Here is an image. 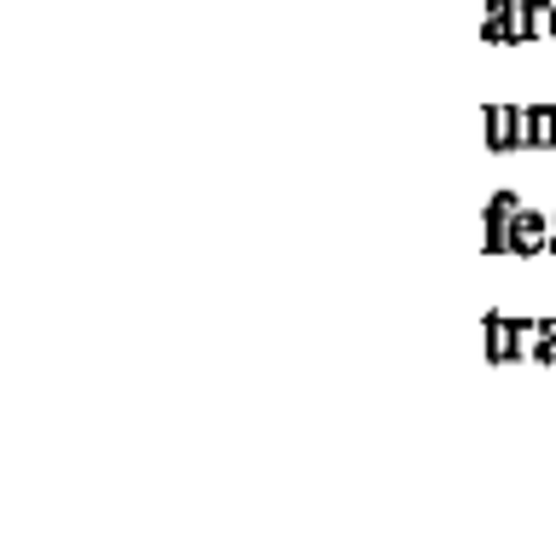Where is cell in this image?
Wrapping results in <instances>:
<instances>
[{"instance_id":"obj_7","label":"cell","mask_w":556,"mask_h":538,"mask_svg":"<svg viewBox=\"0 0 556 538\" xmlns=\"http://www.w3.org/2000/svg\"><path fill=\"white\" fill-rule=\"evenodd\" d=\"M551 35H556V17H551Z\"/></svg>"},{"instance_id":"obj_3","label":"cell","mask_w":556,"mask_h":538,"mask_svg":"<svg viewBox=\"0 0 556 538\" xmlns=\"http://www.w3.org/2000/svg\"><path fill=\"white\" fill-rule=\"evenodd\" d=\"M521 145L556 151V104H521Z\"/></svg>"},{"instance_id":"obj_5","label":"cell","mask_w":556,"mask_h":538,"mask_svg":"<svg viewBox=\"0 0 556 538\" xmlns=\"http://www.w3.org/2000/svg\"><path fill=\"white\" fill-rule=\"evenodd\" d=\"M510 12H516V0H486V7H481V41L486 47H516Z\"/></svg>"},{"instance_id":"obj_4","label":"cell","mask_w":556,"mask_h":538,"mask_svg":"<svg viewBox=\"0 0 556 538\" xmlns=\"http://www.w3.org/2000/svg\"><path fill=\"white\" fill-rule=\"evenodd\" d=\"M551 17H556V0H516V12H510L516 47H521V41H539V35H551Z\"/></svg>"},{"instance_id":"obj_1","label":"cell","mask_w":556,"mask_h":538,"mask_svg":"<svg viewBox=\"0 0 556 538\" xmlns=\"http://www.w3.org/2000/svg\"><path fill=\"white\" fill-rule=\"evenodd\" d=\"M481 121H486V151H498V156L528 151L521 145V104H486Z\"/></svg>"},{"instance_id":"obj_2","label":"cell","mask_w":556,"mask_h":538,"mask_svg":"<svg viewBox=\"0 0 556 538\" xmlns=\"http://www.w3.org/2000/svg\"><path fill=\"white\" fill-rule=\"evenodd\" d=\"M539 249H551V215L521 208L510 220V255H539Z\"/></svg>"},{"instance_id":"obj_6","label":"cell","mask_w":556,"mask_h":538,"mask_svg":"<svg viewBox=\"0 0 556 538\" xmlns=\"http://www.w3.org/2000/svg\"><path fill=\"white\" fill-rule=\"evenodd\" d=\"M516 208H521V197H516V191H493L481 215H516Z\"/></svg>"}]
</instances>
